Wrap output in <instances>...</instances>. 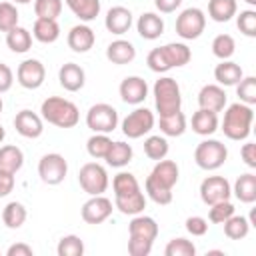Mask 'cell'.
I'll list each match as a JSON object with an SVG mask.
<instances>
[{"instance_id": "6da1fadb", "label": "cell", "mask_w": 256, "mask_h": 256, "mask_svg": "<svg viewBox=\"0 0 256 256\" xmlns=\"http://www.w3.org/2000/svg\"><path fill=\"white\" fill-rule=\"evenodd\" d=\"M252 122H254L252 106H248L244 102H234L224 110V118L218 126L228 140L240 142V140H246L250 136Z\"/></svg>"}, {"instance_id": "7a4b0ae2", "label": "cell", "mask_w": 256, "mask_h": 256, "mask_svg": "<svg viewBox=\"0 0 256 256\" xmlns=\"http://www.w3.org/2000/svg\"><path fill=\"white\" fill-rule=\"evenodd\" d=\"M40 116L44 122L56 128H74L80 120V110L72 100L62 96H48L40 104Z\"/></svg>"}, {"instance_id": "3957f363", "label": "cell", "mask_w": 256, "mask_h": 256, "mask_svg": "<svg viewBox=\"0 0 256 256\" xmlns=\"http://www.w3.org/2000/svg\"><path fill=\"white\" fill-rule=\"evenodd\" d=\"M152 94H154V106L158 116L174 114L182 108L180 86L172 76H160L152 86Z\"/></svg>"}, {"instance_id": "277c9868", "label": "cell", "mask_w": 256, "mask_h": 256, "mask_svg": "<svg viewBox=\"0 0 256 256\" xmlns=\"http://www.w3.org/2000/svg\"><path fill=\"white\" fill-rule=\"evenodd\" d=\"M228 158V148L216 138L202 140L194 150V162L202 170H218Z\"/></svg>"}, {"instance_id": "5b68a950", "label": "cell", "mask_w": 256, "mask_h": 256, "mask_svg": "<svg viewBox=\"0 0 256 256\" xmlns=\"http://www.w3.org/2000/svg\"><path fill=\"white\" fill-rule=\"evenodd\" d=\"M86 126L92 132L110 134L118 128V110L112 104H106V102L92 104L86 112Z\"/></svg>"}, {"instance_id": "8992f818", "label": "cell", "mask_w": 256, "mask_h": 256, "mask_svg": "<svg viewBox=\"0 0 256 256\" xmlns=\"http://www.w3.org/2000/svg\"><path fill=\"white\" fill-rule=\"evenodd\" d=\"M174 28H176V34L182 40H196V38H200L204 28H206V14H204V10H200L196 6L184 8L176 16Z\"/></svg>"}, {"instance_id": "52a82bcc", "label": "cell", "mask_w": 256, "mask_h": 256, "mask_svg": "<svg viewBox=\"0 0 256 256\" xmlns=\"http://www.w3.org/2000/svg\"><path fill=\"white\" fill-rule=\"evenodd\" d=\"M78 184L88 196H98L108 190V172L98 162H86L78 172Z\"/></svg>"}, {"instance_id": "ba28073f", "label": "cell", "mask_w": 256, "mask_h": 256, "mask_svg": "<svg viewBox=\"0 0 256 256\" xmlns=\"http://www.w3.org/2000/svg\"><path fill=\"white\" fill-rule=\"evenodd\" d=\"M156 124V118H154V112L148 110L146 106H138L134 108L120 124L122 128V134L130 140H136V138H142L144 134H148Z\"/></svg>"}, {"instance_id": "9c48e42d", "label": "cell", "mask_w": 256, "mask_h": 256, "mask_svg": "<svg viewBox=\"0 0 256 256\" xmlns=\"http://www.w3.org/2000/svg\"><path fill=\"white\" fill-rule=\"evenodd\" d=\"M68 174V162L62 154L58 152H48L40 158L38 162V176L44 184L48 186H56L60 182H64Z\"/></svg>"}, {"instance_id": "30bf717a", "label": "cell", "mask_w": 256, "mask_h": 256, "mask_svg": "<svg viewBox=\"0 0 256 256\" xmlns=\"http://www.w3.org/2000/svg\"><path fill=\"white\" fill-rule=\"evenodd\" d=\"M232 196V184L224 176H206L200 182V200L206 206H212L222 200H230Z\"/></svg>"}, {"instance_id": "8fae6325", "label": "cell", "mask_w": 256, "mask_h": 256, "mask_svg": "<svg viewBox=\"0 0 256 256\" xmlns=\"http://www.w3.org/2000/svg\"><path fill=\"white\" fill-rule=\"evenodd\" d=\"M16 80L22 88L26 90H36L44 84L46 80V68L40 60L36 58H26L18 64V70H16Z\"/></svg>"}, {"instance_id": "7c38bea8", "label": "cell", "mask_w": 256, "mask_h": 256, "mask_svg": "<svg viewBox=\"0 0 256 256\" xmlns=\"http://www.w3.org/2000/svg\"><path fill=\"white\" fill-rule=\"evenodd\" d=\"M112 210H114L112 200L106 198L104 194H98V196H90L82 204L80 214H82V220L86 224H94L96 226V224H102L104 220H108L110 214H112Z\"/></svg>"}, {"instance_id": "4fadbf2b", "label": "cell", "mask_w": 256, "mask_h": 256, "mask_svg": "<svg viewBox=\"0 0 256 256\" xmlns=\"http://www.w3.org/2000/svg\"><path fill=\"white\" fill-rule=\"evenodd\" d=\"M14 128H16V132L20 136L34 140V138H40L42 136V132H44V120H42L40 114L24 108V110H20L14 116Z\"/></svg>"}, {"instance_id": "5bb4252c", "label": "cell", "mask_w": 256, "mask_h": 256, "mask_svg": "<svg viewBox=\"0 0 256 256\" xmlns=\"http://www.w3.org/2000/svg\"><path fill=\"white\" fill-rule=\"evenodd\" d=\"M118 92H120L122 102L132 104V106H140L146 100V96H148V84L140 76H126L120 82Z\"/></svg>"}, {"instance_id": "9a60e30c", "label": "cell", "mask_w": 256, "mask_h": 256, "mask_svg": "<svg viewBox=\"0 0 256 256\" xmlns=\"http://www.w3.org/2000/svg\"><path fill=\"white\" fill-rule=\"evenodd\" d=\"M66 42H68V46H70L72 52L84 54V52H88L94 46L96 34H94V30L86 22H80V24H76V26L70 28V32L66 36Z\"/></svg>"}, {"instance_id": "2e32d148", "label": "cell", "mask_w": 256, "mask_h": 256, "mask_svg": "<svg viewBox=\"0 0 256 256\" xmlns=\"http://www.w3.org/2000/svg\"><path fill=\"white\" fill-rule=\"evenodd\" d=\"M132 22H134V16H132V12L126 6H112L106 12V18H104L106 30L116 34V36L126 34L132 28Z\"/></svg>"}, {"instance_id": "e0dca14e", "label": "cell", "mask_w": 256, "mask_h": 256, "mask_svg": "<svg viewBox=\"0 0 256 256\" xmlns=\"http://www.w3.org/2000/svg\"><path fill=\"white\" fill-rule=\"evenodd\" d=\"M198 106L212 112H222L226 108V92L220 84H204L198 92Z\"/></svg>"}, {"instance_id": "ac0fdd59", "label": "cell", "mask_w": 256, "mask_h": 256, "mask_svg": "<svg viewBox=\"0 0 256 256\" xmlns=\"http://www.w3.org/2000/svg\"><path fill=\"white\" fill-rule=\"evenodd\" d=\"M58 82L64 90L68 92H78L84 88L86 84V72L82 66H78L76 62H66L60 66L58 70Z\"/></svg>"}, {"instance_id": "d6986e66", "label": "cell", "mask_w": 256, "mask_h": 256, "mask_svg": "<svg viewBox=\"0 0 256 256\" xmlns=\"http://www.w3.org/2000/svg\"><path fill=\"white\" fill-rule=\"evenodd\" d=\"M136 30L144 40H156L164 34V20L156 12H142L136 20Z\"/></svg>"}, {"instance_id": "ffe728a7", "label": "cell", "mask_w": 256, "mask_h": 256, "mask_svg": "<svg viewBox=\"0 0 256 256\" xmlns=\"http://www.w3.org/2000/svg\"><path fill=\"white\" fill-rule=\"evenodd\" d=\"M154 182H158V184H162V186H166V188H174L176 186V182H178V176H180V168H178V164L174 162V160H166V158H162V160H158L156 164H154V168H152V172L148 174Z\"/></svg>"}, {"instance_id": "44dd1931", "label": "cell", "mask_w": 256, "mask_h": 256, "mask_svg": "<svg viewBox=\"0 0 256 256\" xmlns=\"http://www.w3.org/2000/svg\"><path fill=\"white\" fill-rule=\"evenodd\" d=\"M106 58L116 64V66H124V64H130L134 58H136V48L130 40H112L106 48Z\"/></svg>"}, {"instance_id": "7402d4cb", "label": "cell", "mask_w": 256, "mask_h": 256, "mask_svg": "<svg viewBox=\"0 0 256 256\" xmlns=\"http://www.w3.org/2000/svg\"><path fill=\"white\" fill-rule=\"evenodd\" d=\"M190 124H192V132H194V134L206 138V136H212V134L218 130L220 120H218V114H216V112L198 108V110L192 114Z\"/></svg>"}, {"instance_id": "603a6c76", "label": "cell", "mask_w": 256, "mask_h": 256, "mask_svg": "<svg viewBox=\"0 0 256 256\" xmlns=\"http://www.w3.org/2000/svg\"><path fill=\"white\" fill-rule=\"evenodd\" d=\"M128 236H138V238H146V240L154 242L158 236V224L152 216L136 214V216H132V220L128 224Z\"/></svg>"}, {"instance_id": "cb8c5ba5", "label": "cell", "mask_w": 256, "mask_h": 256, "mask_svg": "<svg viewBox=\"0 0 256 256\" xmlns=\"http://www.w3.org/2000/svg\"><path fill=\"white\" fill-rule=\"evenodd\" d=\"M244 72L240 68V64L232 62V60H220V64H216L214 68V80L220 86H236L242 80Z\"/></svg>"}, {"instance_id": "d4e9b609", "label": "cell", "mask_w": 256, "mask_h": 256, "mask_svg": "<svg viewBox=\"0 0 256 256\" xmlns=\"http://www.w3.org/2000/svg\"><path fill=\"white\" fill-rule=\"evenodd\" d=\"M32 38H36L42 44H52L60 38V24L52 18H36L32 26Z\"/></svg>"}, {"instance_id": "484cf974", "label": "cell", "mask_w": 256, "mask_h": 256, "mask_svg": "<svg viewBox=\"0 0 256 256\" xmlns=\"http://www.w3.org/2000/svg\"><path fill=\"white\" fill-rule=\"evenodd\" d=\"M232 194L242 202V204H252L256 202V174L246 172L240 174L232 186Z\"/></svg>"}, {"instance_id": "4316f807", "label": "cell", "mask_w": 256, "mask_h": 256, "mask_svg": "<svg viewBox=\"0 0 256 256\" xmlns=\"http://www.w3.org/2000/svg\"><path fill=\"white\" fill-rule=\"evenodd\" d=\"M114 208L120 214H126V216L142 214L144 208H146V196H144L142 190H138L130 196H114Z\"/></svg>"}, {"instance_id": "83f0119b", "label": "cell", "mask_w": 256, "mask_h": 256, "mask_svg": "<svg viewBox=\"0 0 256 256\" xmlns=\"http://www.w3.org/2000/svg\"><path fill=\"white\" fill-rule=\"evenodd\" d=\"M132 156H134V150L128 142H122V140H116L110 144V150L108 154L104 156L106 164L112 166V168H124L132 162Z\"/></svg>"}, {"instance_id": "f1b7e54d", "label": "cell", "mask_w": 256, "mask_h": 256, "mask_svg": "<svg viewBox=\"0 0 256 256\" xmlns=\"http://www.w3.org/2000/svg\"><path fill=\"white\" fill-rule=\"evenodd\" d=\"M22 166H24V152L18 146L14 144L0 146V170L2 172L16 174Z\"/></svg>"}, {"instance_id": "f546056e", "label": "cell", "mask_w": 256, "mask_h": 256, "mask_svg": "<svg viewBox=\"0 0 256 256\" xmlns=\"http://www.w3.org/2000/svg\"><path fill=\"white\" fill-rule=\"evenodd\" d=\"M6 46L16 54L28 52L32 48V32L24 26H14L6 32Z\"/></svg>"}, {"instance_id": "4dcf8cb0", "label": "cell", "mask_w": 256, "mask_h": 256, "mask_svg": "<svg viewBox=\"0 0 256 256\" xmlns=\"http://www.w3.org/2000/svg\"><path fill=\"white\" fill-rule=\"evenodd\" d=\"M158 128H160L162 136H170V138L182 136L186 132V116H184V112L178 110L174 114L160 116L158 118Z\"/></svg>"}, {"instance_id": "1f68e13d", "label": "cell", "mask_w": 256, "mask_h": 256, "mask_svg": "<svg viewBox=\"0 0 256 256\" xmlns=\"http://www.w3.org/2000/svg\"><path fill=\"white\" fill-rule=\"evenodd\" d=\"M162 52L170 64V68H180L186 66L192 60V52L184 42H168L162 46Z\"/></svg>"}, {"instance_id": "d6a6232c", "label": "cell", "mask_w": 256, "mask_h": 256, "mask_svg": "<svg viewBox=\"0 0 256 256\" xmlns=\"http://www.w3.org/2000/svg\"><path fill=\"white\" fill-rule=\"evenodd\" d=\"M238 14L236 0H208V16L214 22H228Z\"/></svg>"}, {"instance_id": "836d02e7", "label": "cell", "mask_w": 256, "mask_h": 256, "mask_svg": "<svg viewBox=\"0 0 256 256\" xmlns=\"http://www.w3.org/2000/svg\"><path fill=\"white\" fill-rule=\"evenodd\" d=\"M80 22H92L100 14V0H64Z\"/></svg>"}, {"instance_id": "e575fe53", "label": "cell", "mask_w": 256, "mask_h": 256, "mask_svg": "<svg viewBox=\"0 0 256 256\" xmlns=\"http://www.w3.org/2000/svg\"><path fill=\"white\" fill-rule=\"evenodd\" d=\"M26 218H28V212H26V206H24L22 202L12 200V202H8V204L4 206V210H2V222H4V226L10 228V230H18V228L26 222Z\"/></svg>"}, {"instance_id": "d590c367", "label": "cell", "mask_w": 256, "mask_h": 256, "mask_svg": "<svg viewBox=\"0 0 256 256\" xmlns=\"http://www.w3.org/2000/svg\"><path fill=\"white\" fill-rule=\"evenodd\" d=\"M222 226H224V234H226L230 240H242V238L248 236L252 222H250V218H246V216L232 214L228 220L222 222Z\"/></svg>"}, {"instance_id": "8d00e7d4", "label": "cell", "mask_w": 256, "mask_h": 256, "mask_svg": "<svg viewBox=\"0 0 256 256\" xmlns=\"http://www.w3.org/2000/svg\"><path fill=\"white\" fill-rule=\"evenodd\" d=\"M168 150H170V146H168V140H166V136H162V134H152V136H148L146 140H144V154L150 158V160H162V158H166L168 156Z\"/></svg>"}, {"instance_id": "74e56055", "label": "cell", "mask_w": 256, "mask_h": 256, "mask_svg": "<svg viewBox=\"0 0 256 256\" xmlns=\"http://www.w3.org/2000/svg\"><path fill=\"white\" fill-rule=\"evenodd\" d=\"M112 190L114 196H130L140 190V184L132 172H118L112 178Z\"/></svg>"}, {"instance_id": "f35d334b", "label": "cell", "mask_w": 256, "mask_h": 256, "mask_svg": "<svg viewBox=\"0 0 256 256\" xmlns=\"http://www.w3.org/2000/svg\"><path fill=\"white\" fill-rule=\"evenodd\" d=\"M110 144L112 140L108 138V134H100V132H94L88 140H86V152L96 158V160H104V156L108 154L110 150Z\"/></svg>"}, {"instance_id": "ab89813d", "label": "cell", "mask_w": 256, "mask_h": 256, "mask_svg": "<svg viewBox=\"0 0 256 256\" xmlns=\"http://www.w3.org/2000/svg\"><path fill=\"white\" fill-rule=\"evenodd\" d=\"M236 52V40L230 34H218L212 40V54L218 60H230Z\"/></svg>"}, {"instance_id": "60d3db41", "label": "cell", "mask_w": 256, "mask_h": 256, "mask_svg": "<svg viewBox=\"0 0 256 256\" xmlns=\"http://www.w3.org/2000/svg\"><path fill=\"white\" fill-rule=\"evenodd\" d=\"M144 190H146V196L152 202H156L158 206H166V204L172 202V190L166 188V186H162V184H158V182H154L150 176L144 182Z\"/></svg>"}, {"instance_id": "b9f144b4", "label": "cell", "mask_w": 256, "mask_h": 256, "mask_svg": "<svg viewBox=\"0 0 256 256\" xmlns=\"http://www.w3.org/2000/svg\"><path fill=\"white\" fill-rule=\"evenodd\" d=\"M56 254L58 256H82L84 254V242L80 236L76 234H68L62 236L58 246H56Z\"/></svg>"}, {"instance_id": "7bdbcfd3", "label": "cell", "mask_w": 256, "mask_h": 256, "mask_svg": "<svg viewBox=\"0 0 256 256\" xmlns=\"http://www.w3.org/2000/svg\"><path fill=\"white\" fill-rule=\"evenodd\" d=\"M236 96L240 102L254 106L256 104V76H242V80L236 84Z\"/></svg>"}, {"instance_id": "ee69618b", "label": "cell", "mask_w": 256, "mask_h": 256, "mask_svg": "<svg viewBox=\"0 0 256 256\" xmlns=\"http://www.w3.org/2000/svg\"><path fill=\"white\" fill-rule=\"evenodd\" d=\"M36 18H52L56 20L62 14V0H34Z\"/></svg>"}, {"instance_id": "f6af8a7d", "label": "cell", "mask_w": 256, "mask_h": 256, "mask_svg": "<svg viewBox=\"0 0 256 256\" xmlns=\"http://www.w3.org/2000/svg\"><path fill=\"white\" fill-rule=\"evenodd\" d=\"M164 254H166V256H194V254H196V246H194L190 240L178 236V238H172V240L166 244Z\"/></svg>"}, {"instance_id": "bcb514c9", "label": "cell", "mask_w": 256, "mask_h": 256, "mask_svg": "<svg viewBox=\"0 0 256 256\" xmlns=\"http://www.w3.org/2000/svg\"><path fill=\"white\" fill-rule=\"evenodd\" d=\"M18 10L12 2H0V32H8L18 26Z\"/></svg>"}, {"instance_id": "7dc6e473", "label": "cell", "mask_w": 256, "mask_h": 256, "mask_svg": "<svg viewBox=\"0 0 256 256\" xmlns=\"http://www.w3.org/2000/svg\"><path fill=\"white\" fill-rule=\"evenodd\" d=\"M236 26L244 36L254 38L256 36V10L248 8V10H242L240 14H236Z\"/></svg>"}, {"instance_id": "c3c4849f", "label": "cell", "mask_w": 256, "mask_h": 256, "mask_svg": "<svg viewBox=\"0 0 256 256\" xmlns=\"http://www.w3.org/2000/svg\"><path fill=\"white\" fill-rule=\"evenodd\" d=\"M210 212H208V220L212 224H222L224 220H228L232 214H234V204L230 200H222V202H216L212 206H208Z\"/></svg>"}, {"instance_id": "681fc988", "label": "cell", "mask_w": 256, "mask_h": 256, "mask_svg": "<svg viewBox=\"0 0 256 256\" xmlns=\"http://www.w3.org/2000/svg\"><path fill=\"white\" fill-rule=\"evenodd\" d=\"M146 64H148V68H150L152 72H156V74H166V72L170 70V64H168V60H166V56H164V52H162V46L148 52Z\"/></svg>"}, {"instance_id": "f907efd6", "label": "cell", "mask_w": 256, "mask_h": 256, "mask_svg": "<svg viewBox=\"0 0 256 256\" xmlns=\"http://www.w3.org/2000/svg\"><path fill=\"white\" fill-rule=\"evenodd\" d=\"M154 242L146 240V238H138V236H130L128 238V254L130 256H148L152 252Z\"/></svg>"}, {"instance_id": "816d5d0a", "label": "cell", "mask_w": 256, "mask_h": 256, "mask_svg": "<svg viewBox=\"0 0 256 256\" xmlns=\"http://www.w3.org/2000/svg\"><path fill=\"white\" fill-rule=\"evenodd\" d=\"M184 226H186L188 234H192V236H204L208 232V220L202 216H188Z\"/></svg>"}, {"instance_id": "f5cc1de1", "label": "cell", "mask_w": 256, "mask_h": 256, "mask_svg": "<svg viewBox=\"0 0 256 256\" xmlns=\"http://www.w3.org/2000/svg\"><path fill=\"white\" fill-rule=\"evenodd\" d=\"M12 84H14V72H12V68L8 64H4V62H0V94L8 92L12 88Z\"/></svg>"}, {"instance_id": "db71d44e", "label": "cell", "mask_w": 256, "mask_h": 256, "mask_svg": "<svg viewBox=\"0 0 256 256\" xmlns=\"http://www.w3.org/2000/svg\"><path fill=\"white\" fill-rule=\"evenodd\" d=\"M240 156L248 168H256V144L254 142H246L240 148Z\"/></svg>"}, {"instance_id": "11a10c76", "label": "cell", "mask_w": 256, "mask_h": 256, "mask_svg": "<svg viewBox=\"0 0 256 256\" xmlns=\"http://www.w3.org/2000/svg\"><path fill=\"white\" fill-rule=\"evenodd\" d=\"M14 184H16L14 174H10V172H2V170H0V198H6V196L14 190Z\"/></svg>"}, {"instance_id": "9f6ffc18", "label": "cell", "mask_w": 256, "mask_h": 256, "mask_svg": "<svg viewBox=\"0 0 256 256\" xmlns=\"http://www.w3.org/2000/svg\"><path fill=\"white\" fill-rule=\"evenodd\" d=\"M182 0H154V6L160 14H172L180 8Z\"/></svg>"}, {"instance_id": "6f0895ef", "label": "cell", "mask_w": 256, "mask_h": 256, "mask_svg": "<svg viewBox=\"0 0 256 256\" xmlns=\"http://www.w3.org/2000/svg\"><path fill=\"white\" fill-rule=\"evenodd\" d=\"M32 254H34L32 246H28L24 242H16V244L8 246V250H6V256H32Z\"/></svg>"}, {"instance_id": "680465c9", "label": "cell", "mask_w": 256, "mask_h": 256, "mask_svg": "<svg viewBox=\"0 0 256 256\" xmlns=\"http://www.w3.org/2000/svg\"><path fill=\"white\" fill-rule=\"evenodd\" d=\"M4 138H6V130H4V126L0 124V144L4 142Z\"/></svg>"}, {"instance_id": "91938a15", "label": "cell", "mask_w": 256, "mask_h": 256, "mask_svg": "<svg viewBox=\"0 0 256 256\" xmlns=\"http://www.w3.org/2000/svg\"><path fill=\"white\" fill-rule=\"evenodd\" d=\"M32 0H12V4H30Z\"/></svg>"}, {"instance_id": "94428289", "label": "cell", "mask_w": 256, "mask_h": 256, "mask_svg": "<svg viewBox=\"0 0 256 256\" xmlns=\"http://www.w3.org/2000/svg\"><path fill=\"white\" fill-rule=\"evenodd\" d=\"M246 4H250V6H256V0H244Z\"/></svg>"}, {"instance_id": "6125c7cd", "label": "cell", "mask_w": 256, "mask_h": 256, "mask_svg": "<svg viewBox=\"0 0 256 256\" xmlns=\"http://www.w3.org/2000/svg\"><path fill=\"white\" fill-rule=\"evenodd\" d=\"M2 108H4V102H2V96H0V112H2Z\"/></svg>"}]
</instances>
